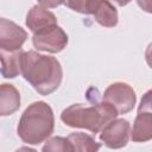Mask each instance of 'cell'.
I'll return each instance as SVG.
<instances>
[{"mask_svg": "<svg viewBox=\"0 0 152 152\" xmlns=\"http://www.w3.org/2000/svg\"><path fill=\"white\" fill-rule=\"evenodd\" d=\"M42 152H74L70 141L64 137H52L46 140Z\"/></svg>", "mask_w": 152, "mask_h": 152, "instance_id": "5bb4252c", "label": "cell"}, {"mask_svg": "<svg viewBox=\"0 0 152 152\" xmlns=\"http://www.w3.org/2000/svg\"><path fill=\"white\" fill-rule=\"evenodd\" d=\"M21 75L37 93L46 96L61 86L63 70L57 58L30 50L21 56Z\"/></svg>", "mask_w": 152, "mask_h": 152, "instance_id": "6da1fadb", "label": "cell"}, {"mask_svg": "<svg viewBox=\"0 0 152 152\" xmlns=\"http://www.w3.org/2000/svg\"><path fill=\"white\" fill-rule=\"evenodd\" d=\"M102 101L110 104L118 115L131 112L137 102L134 89L125 82H114L107 87L102 95Z\"/></svg>", "mask_w": 152, "mask_h": 152, "instance_id": "277c9868", "label": "cell"}, {"mask_svg": "<svg viewBox=\"0 0 152 152\" xmlns=\"http://www.w3.org/2000/svg\"><path fill=\"white\" fill-rule=\"evenodd\" d=\"M151 90H148L140 101L138 114L135 116L133 128L131 129V139L134 142H146L152 139V109H151Z\"/></svg>", "mask_w": 152, "mask_h": 152, "instance_id": "8992f818", "label": "cell"}, {"mask_svg": "<svg viewBox=\"0 0 152 152\" xmlns=\"http://www.w3.org/2000/svg\"><path fill=\"white\" fill-rule=\"evenodd\" d=\"M25 24L28 27V30L32 31L33 33L53 25H58L56 15L46 7L42 6L39 2L32 6L31 10L27 12Z\"/></svg>", "mask_w": 152, "mask_h": 152, "instance_id": "9c48e42d", "label": "cell"}, {"mask_svg": "<svg viewBox=\"0 0 152 152\" xmlns=\"http://www.w3.org/2000/svg\"><path fill=\"white\" fill-rule=\"evenodd\" d=\"M91 14L94 15L95 21L103 27H114L118 25V11L109 1L94 0Z\"/></svg>", "mask_w": 152, "mask_h": 152, "instance_id": "7c38bea8", "label": "cell"}, {"mask_svg": "<svg viewBox=\"0 0 152 152\" xmlns=\"http://www.w3.org/2000/svg\"><path fill=\"white\" fill-rule=\"evenodd\" d=\"M55 128V115L50 104L44 101H36L23 112L17 133L28 145H38L52 134Z\"/></svg>", "mask_w": 152, "mask_h": 152, "instance_id": "7a4b0ae2", "label": "cell"}, {"mask_svg": "<svg viewBox=\"0 0 152 152\" xmlns=\"http://www.w3.org/2000/svg\"><path fill=\"white\" fill-rule=\"evenodd\" d=\"M15 152H37L34 148H31L28 146H23V147H19Z\"/></svg>", "mask_w": 152, "mask_h": 152, "instance_id": "9a60e30c", "label": "cell"}, {"mask_svg": "<svg viewBox=\"0 0 152 152\" xmlns=\"http://www.w3.org/2000/svg\"><path fill=\"white\" fill-rule=\"evenodd\" d=\"M118 113L115 109L104 101H97L91 106L74 103L66 107L62 114L61 120L69 127L84 128L91 133H99L109 121L116 119Z\"/></svg>", "mask_w": 152, "mask_h": 152, "instance_id": "3957f363", "label": "cell"}, {"mask_svg": "<svg viewBox=\"0 0 152 152\" xmlns=\"http://www.w3.org/2000/svg\"><path fill=\"white\" fill-rule=\"evenodd\" d=\"M131 134V125L126 119H114L100 131V140L112 150L127 145Z\"/></svg>", "mask_w": 152, "mask_h": 152, "instance_id": "52a82bcc", "label": "cell"}, {"mask_svg": "<svg viewBox=\"0 0 152 152\" xmlns=\"http://www.w3.org/2000/svg\"><path fill=\"white\" fill-rule=\"evenodd\" d=\"M68 42V34L58 25L46 27L42 31L33 33L32 36L33 46L39 51H45L50 53L61 52L66 48Z\"/></svg>", "mask_w": 152, "mask_h": 152, "instance_id": "5b68a950", "label": "cell"}, {"mask_svg": "<svg viewBox=\"0 0 152 152\" xmlns=\"http://www.w3.org/2000/svg\"><path fill=\"white\" fill-rule=\"evenodd\" d=\"M66 139L70 141L74 152H97L101 147V142L83 132L70 133Z\"/></svg>", "mask_w": 152, "mask_h": 152, "instance_id": "4fadbf2b", "label": "cell"}, {"mask_svg": "<svg viewBox=\"0 0 152 152\" xmlns=\"http://www.w3.org/2000/svg\"><path fill=\"white\" fill-rule=\"evenodd\" d=\"M19 90L10 83L0 84V116H8L20 107Z\"/></svg>", "mask_w": 152, "mask_h": 152, "instance_id": "30bf717a", "label": "cell"}, {"mask_svg": "<svg viewBox=\"0 0 152 152\" xmlns=\"http://www.w3.org/2000/svg\"><path fill=\"white\" fill-rule=\"evenodd\" d=\"M24 50L7 51L0 49V72L5 78H15L21 74V56Z\"/></svg>", "mask_w": 152, "mask_h": 152, "instance_id": "8fae6325", "label": "cell"}, {"mask_svg": "<svg viewBox=\"0 0 152 152\" xmlns=\"http://www.w3.org/2000/svg\"><path fill=\"white\" fill-rule=\"evenodd\" d=\"M27 39V32L14 21L0 18V49L7 51L20 50Z\"/></svg>", "mask_w": 152, "mask_h": 152, "instance_id": "ba28073f", "label": "cell"}]
</instances>
